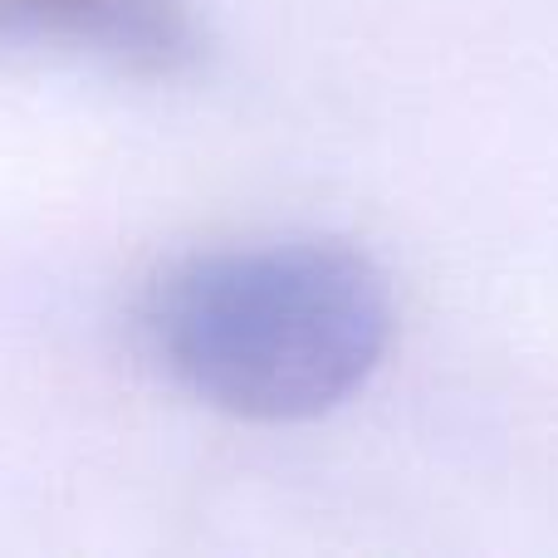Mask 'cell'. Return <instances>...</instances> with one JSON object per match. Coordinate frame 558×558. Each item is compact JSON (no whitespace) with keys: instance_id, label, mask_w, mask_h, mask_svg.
<instances>
[{"instance_id":"6da1fadb","label":"cell","mask_w":558,"mask_h":558,"mask_svg":"<svg viewBox=\"0 0 558 558\" xmlns=\"http://www.w3.org/2000/svg\"><path fill=\"white\" fill-rule=\"evenodd\" d=\"M143 328L202 402L251 422H304L373 377L392 338V294L373 260L343 245H245L167 270Z\"/></svg>"},{"instance_id":"7a4b0ae2","label":"cell","mask_w":558,"mask_h":558,"mask_svg":"<svg viewBox=\"0 0 558 558\" xmlns=\"http://www.w3.org/2000/svg\"><path fill=\"white\" fill-rule=\"evenodd\" d=\"M186 0H0V49H49L143 78H172L202 59Z\"/></svg>"}]
</instances>
